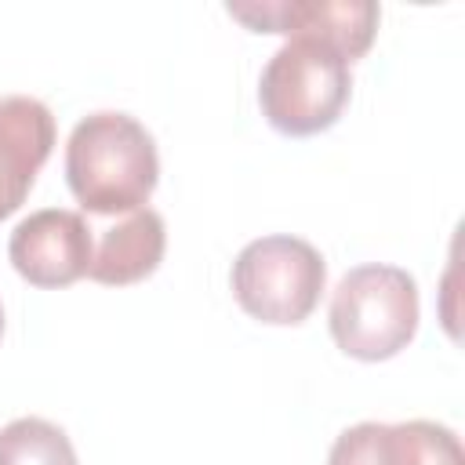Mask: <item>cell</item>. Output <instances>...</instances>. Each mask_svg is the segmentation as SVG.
I'll use <instances>...</instances> for the list:
<instances>
[{
	"mask_svg": "<svg viewBox=\"0 0 465 465\" xmlns=\"http://www.w3.org/2000/svg\"><path fill=\"white\" fill-rule=\"evenodd\" d=\"M160 178L153 134L127 113L84 116L65 145V182L91 214L142 211Z\"/></svg>",
	"mask_w": 465,
	"mask_h": 465,
	"instance_id": "cell-1",
	"label": "cell"
},
{
	"mask_svg": "<svg viewBox=\"0 0 465 465\" xmlns=\"http://www.w3.org/2000/svg\"><path fill=\"white\" fill-rule=\"evenodd\" d=\"M352 94L349 62L323 40L291 36L262 69L258 105L272 131L309 138L338 124Z\"/></svg>",
	"mask_w": 465,
	"mask_h": 465,
	"instance_id": "cell-2",
	"label": "cell"
},
{
	"mask_svg": "<svg viewBox=\"0 0 465 465\" xmlns=\"http://www.w3.org/2000/svg\"><path fill=\"white\" fill-rule=\"evenodd\" d=\"M327 323L345 356L392 360L418 334V283L400 265H356L334 287Z\"/></svg>",
	"mask_w": 465,
	"mask_h": 465,
	"instance_id": "cell-3",
	"label": "cell"
},
{
	"mask_svg": "<svg viewBox=\"0 0 465 465\" xmlns=\"http://www.w3.org/2000/svg\"><path fill=\"white\" fill-rule=\"evenodd\" d=\"M327 283L323 254L298 236L251 240L232 262V294L240 309L272 327H294L312 316Z\"/></svg>",
	"mask_w": 465,
	"mask_h": 465,
	"instance_id": "cell-4",
	"label": "cell"
},
{
	"mask_svg": "<svg viewBox=\"0 0 465 465\" xmlns=\"http://www.w3.org/2000/svg\"><path fill=\"white\" fill-rule=\"evenodd\" d=\"M251 33H283L312 36L331 44L345 62H356L371 51L378 33V4L371 0H254L225 7Z\"/></svg>",
	"mask_w": 465,
	"mask_h": 465,
	"instance_id": "cell-5",
	"label": "cell"
},
{
	"mask_svg": "<svg viewBox=\"0 0 465 465\" xmlns=\"http://www.w3.org/2000/svg\"><path fill=\"white\" fill-rule=\"evenodd\" d=\"M91 229L84 214L62 211V207H44L22 218L11 232L7 258L15 272L44 291H58L87 276L91 269Z\"/></svg>",
	"mask_w": 465,
	"mask_h": 465,
	"instance_id": "cell-6",
	"label": "cell"
},
{
	"mask_svg": "<svg viewBox=\"0 0 465 465\" xmlns=\"http://www.w3.org/2000/svg\"><path fill=\"white\" fill-rule=\"evenodd\" d=\"M327 465H465V450L440 421H360L334 440Z\"/></svg>",
	"mask_w": 465,
	"mask_h": 465,
	"instance_id": "cell-7",
	"label": "cell"
},
{
	"mask_svg": "<svg viewBox=\"0 0 465 465\" xmlns=\"http://www.w3.org/2000/svg\"><path fill=\"white\" fill-rule=\"evenodd\" d=\"M54 149V116L40 98H0V222L22 207Z\"/></svg>",
	"mask_w": 465,
	"mask_h": 465,
	"instance_id": "cell-8",
	"label": "cell"
},
{
	"mask_svg": "<svg viewBox=\"0 0 465 465\" xmlns=\"http://www.w3.org/2000/svg\"><path fill=\"white\" fill-rule=\"evenodd\" d=\"M167 251V229L163 218L153 207L131 211L127 222L105 229L98 251L91 254L87 276L105 287H127L145 276H153Z\"/></svg>",
	"mask_w": 465,
	"mask_h": 465,
	"instance_id": "cell-9",
	"label": "cell"
},
{
	"mask_svg": "<svg viewBox=\"0 0 465 465\" xmlns=\"http://www.w3.org/2000/svg\"><path fill=\"white\" fill-rule=\"evenodd\" d=\"M0 465H76V450L54 421L15 418L0 429Z\"/></svg>",
	"mask_w": 465,
	"mask_h": 465,
	"instance_id": "cell-10",
	"label": "cell"
},
{
	"mask_svg": "<svg viewBox=\"0 0 465 465\" xmlns=\"http://www.w3.org/2000/svg\"><path fill=\"white\" fill-rule=\"evenodd\" d=\"M0 334H4V309H0Z\"/></svg>",
	"mask_w": 465,
	"mask_h": 465,
	"instance_id": "cell-11",
	"label": "cell"
}]
</instances>
